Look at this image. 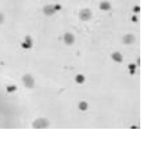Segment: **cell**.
<instances>
[{"instance_id":"cell-1","label":"cell","mask_w":163,"mask_h":147,"mask_svg":"<svg viewBox=\"0 0 163 147\" xmlns=\"http://www.w3.org/2000/svg\"><path fill=\"white\" fill-rule=\"evenodd\" d=\"M79 16L82 20H88V19H90L91 16H92V14H91V12L89 9H84V10H82L80 12V14H79Z\"/></svg>"},{"instance_id":"cell-3","label":"cell","mask_w":163,"mask_h":147,"mask_svg":"<svg viewBox=\"0 0 163 147\" xmlns=\"http://www.w3.org/2000/svg\"><path fill=\"white\" fill-rule=\"evenodd\" d=\"M64 41L66 42V44L71 45V44L73 43V41H74V37H73V36L71 35V33H66L65 36H64Z\"/></svg>"},{"instance_id":"cell-12","label":"cell","mask_w":163,"mask_h":147,"mask_svg":"<svg viewBox=\"0 0 163 147\" xmlns=\"http://www.w3.org/2000/svg\"><path fill=\"white\" fill-rule=\"evenodd\" d=\"M138 9H139L138 7H136V10H135V11H136V12H138V11H139Z\"/></svg>"},{"instance_id":"cell-10","label":"cell","mask_w":163,"mask_h":147,"mask_svg":"<svg viewBox=\"0 0 163 147\" xmlns=\"http://www.w3.org/2000/svg\"><path fill=\"white\" fill-rule=\"evenodd\" d=\"M87 107H88V105L85 102H81V103L79 104V108L81 110H86L87 109Z\"/></svg>"},{"instance_id":"cell-7","label":"cell","mask_w":163,"mask_h":147,"mask_svg":"<svg viewBox=\"0 0 163 147\" xmlns=\"http://www.w3.org/2000/svg\"><path fill=\"white\" fill-rule=\"evenodd\" d=\"M112 57H113V59L114 61H117V62H121L122 61V55H120L119 53H114L113 55H112Z\"/></svg>"},{"instance_id":"cell-9","label":"cell","mask_w":163,"mask_h":147,"mask_svg":"<svg viewBox=\"0 0 163 147\" xmlns=\"http://www.w3.org/2000/svg\"><path fill=\"white\" fill-rule=\"evenodd\" d=\"M75 80L78 83H82V82H84V80H85V77L82 75H78V76H76V77H75Z\"/></svg>"},{"instance_id":"cell-4","label":"cell","mask_w":163,"mask_h":147,"mask_svg":"<svg viewBox=\"0 0 163 147\" xmlns=\"http://www.w3.org/2000/svg\"><path fill=\"white\" fill-rule=\"evenodd\" d=\"M56 11L55 8L54 6H46L44 8V13L47 14V15H52L53 14H54V12Z\"/></svg>"},{"instance_id":"cell-11","label":"cell","mask_w":163,"mask_h":147,"mask_svg":"<svg viewBox=\"0 0 163 147\" xmlns=\"http://www.w3.org/2000/svg\"><path fill=\"white\" fill-rule=\"evenodd\" d=\"M3 21H4V16H3V14H0V24H1Z\"/></svg>"},{"instance_id":"cell-2","label":"cell","mask_w":163,"mask_h":147,"mask_svg":"<svg viewBox=\"0 0 163 147\" xmlns=\"http://www.w3.org/2000/svg\"><path fill=\"white\" fill-rule=\"evenodd\" d=\"M23 82H24L25 86H27V87H33V84H34V79L31 76L27 75V76H25L23 77Z\"/></svg>"},{"instance_id":"cell-6","label":"cell","mask_w":163,"mask_h":147,"mask_svg":"<svg viewBox=\"0 0 163 147\" xmlns=\"http://www.w3.org/2000/svg\"><path fill=\"white\" fill-rule=\"evenodd\" d=\"M133 41H135V37L133 36H131V35H127L123 37V42L126 44H131L133 43Z\"/></svg>"},{"instance_id":"cell-5","label":"cell","mask_w":163,"mask_h":147,"mask_svg":"<svg viewBox=\"0 0 163 147\" xmlns=\"http://www.w3.org/2000/svg\"><path fill=\"white\" fill-rule=\"evenodd\" d=\"M36 122H37V123H39V125H37V126H36V127H37V128H44V127H46V126H48V121H47L46 120H44V118H40V120H37L36 121Z\"/></svg>"},{"instance_id":"cell-8","label":"cell","mask_w":163,"mask_h":147,"mask_svg":"<svg viewBox=\"0 0 163 147\" xmlns=\"http://www.w3.org/2000/svg\"><path fill=\"white\" fill-rule=\"evenodd\" d=\"M110 8H111V5L108 2H102L100 4V9L103 11H108Z\"/></svg>"}]
</instances>
